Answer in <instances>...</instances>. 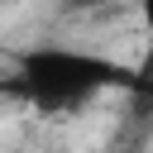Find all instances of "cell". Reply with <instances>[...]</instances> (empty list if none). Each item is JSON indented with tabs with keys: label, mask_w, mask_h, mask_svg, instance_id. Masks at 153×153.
Segmentation results:
<instances>
[{
	"label": "cell",
	"mask_w": 153,
	"mask_h": 153,
	"mask_svg": "<svg viewBox=\"0 0 153 153\" xmlns=\"http://www.w3.org/2000/svg\"><path fill=\"white\" fill-rule=\"evenodd\" d=\"M115 86H129V72L120 62L96 57L86 48H62V43L29 48L14 67V91L33 100L38 110H67Z\"/></svg>",
	"instance_id": "1"
}]
</instances>
